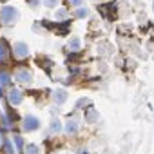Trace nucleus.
<instances>
[{
	"label": "nucleus",
	"instance_id": "6ab92c4d",
	"mask_svg": "<svg viewBox=\"0 0 154 154\" xmlns=\"http://www.w3.org/2000/svg\"><path fill=\"white\" fill-rule=\"evenodd\" d=\"M63 18H67V11L65 9H58L56 11V20H63Z\"/></svg>",
	"mask_w": 154,
	"mask_h": 154
},
{
	"label": "nucleus",
	"instance_id": "39448f33",
	"mask_svg": "<svg viewBox=\"0 0 154 154\" xmlns=\"http://www.w3.org/2000/svg\"><path fill=\"white\" fill-rule=\"evenodd\" d=\"M8 100H9L11 105H20V103L24 102V94H22V91H18V89H11V91L8 93Z\"/></svg>",
	"mask_w": 154,
	"mask_h": 154
},
{
	"label": "nucleus",
	"instance_id": "9d476101",
	"mask_svg": "<svg viewBox=\"0 0 154 154\" xmlns=\"http://www.w3.org/2000/svg\"><path fill=\"white\" fill-rule=\"evenodd\" d=\"M87 15H89V8H84V6L76 8V11H74V17L76 18H85Z\"/></svg>",
	"mask_w": 154,
	"mask_h": 154
},
{
	"label": "nucleus",
	"instance_id": "dca6fc26",
	"mask_svg": "<svg viewBox=\"0 0 154 154\" xmlns=\"http://www.w3.org/2000/svg\"><path fill=\"white\" fill-rule=\"evenodd\" d=\"M87 105H91L89 98H80L78 102H76V109H82V107H87Z\"/></svg>",
	"mask_w": 154,
	"mask_h": 154
},
{
	"label": "nucleus",
	"instance_id": "f3484780",
	"mask_svg": "<svg viewBox=\"0 0 154 154\" xmlns=\"http://www.w3.org/2000/svg\"><path fill=\"white\" fill-rule=\"evenodd\" d=\"M13 143L17 145L18 150H24V140H22V136H15L13 138Z\"/></svg>",
	"mask_w": 154,
	"mask_h": 154
},
{
	"label": "nucleus",
	"instance_id": "aec40b11",
	"mask_svg": "<svg viewBox=\"0 0 154 154\" xmlns=\"http://www.w3.org/2000/svg\"><path fill=\"white\" fill-rule=\"evenodd\" d=\"M27 4H29L31 8H38V6L42 4V0H27Z\"/></svg>",
	"mask_w": 154,
	"mask_h": 154
},
{
	"label": "nucleus",
	"instance_id": "2eb2a0df",
	"mask_svg": "<svg viewBox=\"0 0 154 154\" xmlns=\"http://www.w3.org/2000/svg\"><path fill=\"white\" fill-rule=\"evenodd\" d=\"M6 56H8V45H6V42L2 40V42H0V62L6 60Z\"/></svg>",
	"mask_w": 154,
	"mask_h": 154
},
{
	"label": "nucleus",
	"instance_id": "9b49d317",
	"mask_svg": "<svg viewBox=\"0 0 154 154\" xmlns=\"http://www.w3.org/2000/svg\"><path fill=\"white\" fill-rule=\"evenodd\" d=\"M38 150H40V149H38V145H35V143L24 145V154H40Z\"/></svg>",
	"mask_w": 154,
	"mask_h": 154
},
{
	"label": "nucleus",
	"instance_id": "7ed1b4c3",
	"mask_svg": "<svg viewBox=\"0 0 154 154\" xmlns=\"http://www.w3.org/2000/svg\"><path fill=\"white\" fill-rule=\"evenodd\" d=\"M13 54H15V58H27L29 56V47H27V44H24V42H15V45H13Z\"/></svg>",
	"mask_w": 154,
	"mask_h": 154
},
{
	"label": "nucleus",
	"instance_id": "a211bd4d",
	"mask_svg": "<svg viewBox=\"0 0 154 154\" xmlns=\"http://www.w3.org/2000/svg\"><path fill=\"white\" fill-rule=\"evenodd\" d=\"M2 150H4L6 154H15V150H13L11 143H9V141H6V140H4V143H2Z\"/></svg>",
	"mask_w": 154,
	"mask_h": 154
},
{
	"label": "nucleus",
	"instance_id": "6e6552de",
	"mask_svg": "<svg viewBox=\"0 0 154 154\" xmlns=\"http://www.w3.org/2000/svg\"><path fill=\"white\" fill-rule=\"evenodd\" d=\"M85 120H87V123H94V122L98 120V111H96V109H87Z\"/></svg>",
	"mask_w": 154,
	"mask_h": 154
},
{
	"label": "nucleus",
	"instance_id": "f03ea898",
	"mask_svg": "<svg viewBox=\"0 0 154 154\" xmlns=\"http://www.w3.org/2000/svg\"><path fill=\"white\" fill-rule=\"evenodd\" d=\"M38 129H40V120H38L36 116L29 114V116H26V118L22 120V131H24V132H35V131H38Z\"/></svg>",
	"mask_w": 154,
	"mask_h": 154
},
{
	"label": "nucleus",
	"instance_id": "1a4fd4ad",
	"mask_svg": "<svg viewBox=\"0 0 154 154\" xmlns=\"http://www.w3.org/2000/svg\"><path fill=\"white\" fill-rule=\"evenodd\" d=\"M49 131H51V132H54V134H58V132L62 131V122H60V120H56V118H54V120H51Z\"/></svg>",
	"mask_w": 154,
	"mask_h": 154
},
{
	"label": "nucleus",
	"instance_id": "ddd939ff",
	"mask_svg": "<svg viewBox=\"0 0 154 154\" xmlns=\"http://www.w3.org/2000/svg\"><path fill=\"white\" fill-rule=\"evenodd\" d=\"M69 47H71L72 51H78V49H80V38H78V36H72V38L69 40Z\"/></svg>",
	"mask_w": 154,
	"mask_h": 154
},
{
	"label": "nucleus",
	"instance_id": "20e7f679",
	"mask_svg": "<svg viewBox=\"0 0 154 154\" xmlns=\"http://www.w3.org/2000/svg\"><path fill=\"white\" fill-rule=\"evenodd\" d=\"M15 80L17 82H22V84H31L33 74H31L29 69H17L15 71Z\"/></svg>",
	"mask_w": 154,
	"mask_h": 154
},
{
	"label": "nucleus",
	"instance_id": "423d86ee",
	"mask_svg": "<svg viewBox=\"0 0 154 154\" xmlns=\"http://www.w3.org/2000/svg\"><path fill=\"white\" fill-rule=\"evenodd\" d=\"M67 91L65 89H56L54 93H53V102L56 103V105H62V103H65L67 102Z\"/></svg>",
	"mask_w": 154,
	"mask_h": 154
},
{
	"label": "nucleus",
	"instance_id": "f257e3e1",
	"mask_svg": "<svg viewBox=\"0 0 154 154\" xmlns=\"http://www.w3.org/2000/svg\"><path fill=\"white\" fill-rule=\"evenodd\" d=\"M18 17H20V13L15 6H4L0 9V22L4 26H13L18 20Z\"/></svg>",
	"mask_w": 154,
	"mask_h": 154
},
{
	"label": "nucleus",
	"instance_id": "4be33fe9",
	"mask_svg": "<svg viewBox=\"0 0 154 154\" xmlns=\"http://www.w3.org/2000/svg\"><path fill=\"white\" fill-rule=\"evenodd\" d=\"M2 143H4V132L0 131V147H2Z\"/></svg>",
	"mask_w": 154,
	"mask_h": 154
},
{
	"label": "nucleus",
	"instance_id": "0eeeda50",
	"mask_svg": "<svg viewBox=\"0 0 154 154\" xmlns=\"http://www.w3.org/2000/svg\"><path fill=\"white\" fill-rule=\"evenodd\" d=\"M65 132H67L69 136L78 134V122H76V120H69L67 125H65Z\"/></svg>",
	"mask_w": 154,
	"mask_h": 154
},
{
	"label": "nucleus",
	"instance_id": "f8f14e48",
	"mask_svg": "<svg viewBox=\"0 0 154 154\" xmlns=\"http://www.w3.org/2000/svg\"><path fill=\"white\" fill-rule=\"evenodd\" d=\"M9 82H11V76L4 69H0V85H8Z\"/></svg>",
	"mask_w": 154,
	"mask_h": 154
},
{
	"label": "nucleus",
	"instance_id": "412c9836",
	"mask_svg": "<svg viewBox=\"0 0 154 154\" xmlns=\"http://www.w3.org/2000/svg\"><path fill=\"white\" fill-rule=\"evenodd\" d=\"M71 4H72V8H80L84 4V0H71Z\"/></svg>",
	"mask_w": 154,
	"mask_h": 154
},
{
	"label": "nucleus",
	"instance_id": "4468645a",
	"mask_svg": "<svg viewBox=\"0 0 154 154\" xmlns=\"http://www.w3.org/2000/svg\"><path fill=\"white\" fill-rule=\"evenodd\" d=\"M42 4L45 8H49V9H54V8L60 6V0H42Z\"/></svg>",
	"mask_w": 154,
	"mask_h": 154
}]
</instances>
